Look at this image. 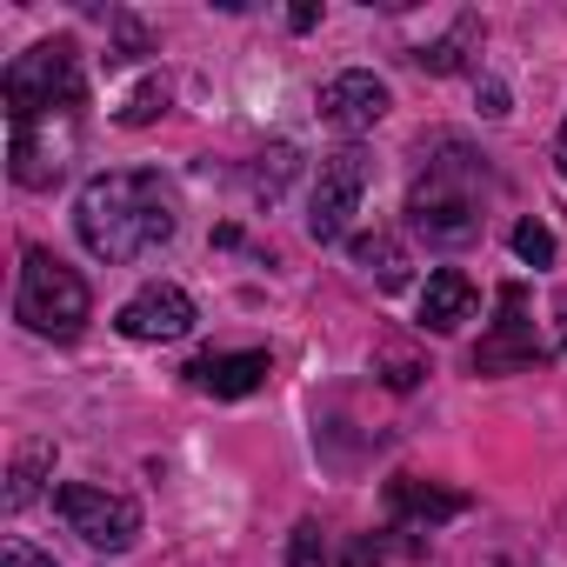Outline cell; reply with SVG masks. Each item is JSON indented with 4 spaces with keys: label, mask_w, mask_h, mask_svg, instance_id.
I'll return each instance as SVG.
<instances>
[{
    "label": "cell",
    "mask_w": 567,
    "mask_h": 567,
    "mask_svg": "<svg viewBox=\"0 0 567 567\" xmlns=\"http://www.w3.org/2000/svg\"><path fill=\"white\" fill-rule=\"evenodd\" d=\"M74 227H81V247L94 260H107V267L141 260V254L174 240V187L147 167L94 174L74 200Z\"/></svg>",
    "instance_id": "1"
},
{
    "label": "cell",
    "mask_w": 567,
    "mask_h": 567,
    "mask_svg": "<svg viewBox=\"0 0 567 567\" xmlns=\"http://www.w3.org/2000/svg\"><path fill=\"white\" fill-rule=\"evenodd\" d=\"M481 194H487V161L467 141L434 134L421 147V181L408 194V220L434 247H467L481 234Z\"/></svg>",
    "instance_id": "2"
},
{
    "label": "cell",
    "mask_w": 567,
    "mask_h": 567,
    "mask_svg": "<svg viewBox=\"0 0 567 567\" xmlns=\"http://www.w3.org/2000/svg\"><path fill=\"white\" fill-rule=\"evenodd\" d=\"M81 48L74 41H41L28 54L8 61V74H0V101H8V121L28 127V121H74L81 114Z\"/></svg>",
    "instance_id": "3"
},
{
    "label": "cell",
    "mask_w": 567,
    "mask_h": 567,
    "mask_svg": "<svg viewBox=\"0 0 567 567\" xmlns=\"http://www.w3.org/2000/svg\"><path fill=\"white\" fill-rule=\"evenodd\" d=\"M94 315V295H87V280L48 254V247H28L21 254V288H14V321L41 341H74Z\"/></svg>",
    "instance_id": "4"
},
{
    "label": "cell",
    "mask_w": 567,
    "mask_h": 567,
    "mask_svg": "<svg viewBox=\"0 0 567 567\" xmlns=\"http://www.w3.org/2000/svg\"><path fill=\"white\" fill-rule=\"evenodd\" d=\"M54 507L68 520V534H81L87 547L101 554H127L141 540V507L127 494H107V487H87V481H68L54 487Z\"/></svg>",
    "instance_id": "5"
},
{
    "label": "cell",
    "mask_w": 567,
    "mask_h": 567,
    "mask_svg": "<svg viewBox=\"0 0 567 567\" xmlns=\"http://www.w3.org/2000/svg\"><path fill=\"white\" fill-rule=\"evenodd\" d=\"M368 181H374V161H368L361 147H341V154H328V161H321L315 194H308V234H315L321 247L348 234V220H354V207H361Z\"/></svg>",
    "instance_id": "6"
},
{
    "label": "cell",
    "mask_w": 567,
    "mask_h": 567,
    "mask_svg": "<svg viewBox=\"0 0 567 567\" xmlns=\"http://www.w3.org/2000/svg\"><path fill=\"white\" fill-rule=\"evenodd\" d=\"M194 321H200L194 295L174 288V280H147V288L134 301H121V315H114V328L127 341H181V334H194Z\"/></svg>",
    "instance_id": "7"
},
{
    "label": "cell",
    "mask_w": 567,
    "mask_h": 567,
    "mask_svg": "<svg viewBox=\"0 0 567 567\" xmlns=\"http://www.w3.org/2000/svg\"><path fill=\"white\" fill-rule=\"evenodd\" d=\"M315 107H321V121H328V127H341V134H368V127H381V121H388L394 94H388V81H374L368 68H348V74L321 81Z\"/></svg>",
    "instance_id": "8"
},
{
    "label": "cell",
    "mask_w": 567,
    "mask_h": 567,
    "mask_svg": "<svg viewBox=\"0 0 567 567\" xmlns=\"http://www.w3.org/2000/svg\"><path fill=\"white\" fill-rule=\"evenodd\" d=\"M534 361H540V334L520 315V288H501V321L474 348V374H514V368H534Z\"/></svg>",
    "instance_id": "9"
},
{
    "label": "cell",
    "mask_w": 567,
    "mask_h": 567,
    "mask_svg": "<svg viewBox=\"0 0 567 567\" xmlns=\"http://www.w3.org/2000/svg\"><path fill=\"white\" fill-rule=\"evenodd\" d=\"M68 147L74 141H54V121H28V127H14V141H8V174H14V187H54L61 174H68Z\"/></svg>",
    "instance_id": "10"
},
{
    "label": "cell",
    "mask_w": 567,
    "mask_h": 567,
    "mask_svg": "<svg viewBox=\"0 0 567 567\" xmlns=\"http://www.w3.org/2000/svg\"><path fill=\"white\" fill-rule=\"evenodd\" d=\"M388 514H394V527H408V534H434L441 520L467 514V494H461V487H434V481L401 474V481H388Z\"/></svg>",
    "instance_id": "11"
},
{
    "label": "cell",
    "mask_w": 567,
    "mask_h": 567,
    "mask_svg": "<svg viewBox=\"0 0 567 567\" xmlns=\"http://www.w3.org/2000/svg\"><path fill=\"white\" fill-rule=\"evenodd\" d=\"M260 381H267V354H260V348L200 354V361L187 368V388H200V394H214V401H240V394H254Z\"/></svg>",
    "instance_id": "12"
},
{
    "label": "cell",
    "mask_w": 567,
    "mask_h": 567,
    "mask_svg": "<svg viewBox=\"0 0 567 567\" xmlns=\"http://www.w3.org/2000/svg\"><path fill=\"white\" fill-rule=\"evenodd\" d=\"M467 315H474V280L461 267H434L427 288H421V328L427 334H454Z\"/></svg>",
    "instance_id": "13"
},
{
    "label": "cell",
    "mask_w": 567,
    "mask_h": 567,
    "mask_svg": "<svg viewBox=\"0 0 567 567\" xmlns=\"http://www.w3.org/2000/svg\"><path fill=\"white\" fill-rule=\"evenodd\" d=\"M348 254H354V267L374 280V288H408V247L394 240V234H354L348 240Z\"/></svg>",
    "instance_id": "14"
},
{
    "label": "cell",
    "mask_w": 567,
    "mask_h": 567,
    "mask_svg": "<svg viewBox=\"0 0 567 567\" xmlns=\"http://www.w3.org/2000/svg\"><path fill=\"white\" fill-rule=\"evenodd\" d=\"M421 560V534L408 527H388V534H354L341 567H414Z\"/></svg>",
    "instance_id": "15"
},
{
    "label": "cell",
    "mask_w": 567,
    "mask_h": 567,
    "mask_svg": "<svg viewBox=\"0 0 567 567\" xmlns=\"http://www.w3.org/2000/svg\"><path fill=\"white\" fill-rule=\"evenodd\" d=\"M48 467H54V441H28V447L14 454V467H8V494H0V507H8V514H21V507L41 494Z\"/></svg>",
    "instance_id": "16"
},
{
    "label": "cell",
    "mask_w": 567,
    "mask_h": 567,
    "mask_svg": "<svg viewBox=\"0 0 567 567\" xmlns=\"http://www.w3.org/2000/svg\"><path fill=\"white\" fill-rule=\"evenodd\" d=\"M474 48H481V14H461V21H454V28H447L441 41H427V48H421L414 61H421L427 74H461Z\"/></svg>",
    "instance_id": "17"
},
{
    "label": "cell",
    "mask_w": 567,
    "mask_h": 567,
    "mask_svg": "<svg viewBox=\"0 0 567 567\" xmlns=\"http://www.w3.org/2000/svg\"><path fill=\"white\" fill-rule=\"evenodd\" d=\"M295 167H301V154H295L288 141H280V147H267V154L254 161V174H247V187H254V200H267V207H274V200H280V187H288V181H295Z\"/></svg>",
    "instance_id": "18"
},
{
    "label": "cell",
    "mask_w": 567,
    "mask_h": 567,
    "mask_svg": "<svg viewBox=\"0 0 567 567\" xmlns=\"http://www.w3.org/2000/svg\"><path fill=\"white\" fill-rule=\"evenodd\" d=\"M288 567H334L328 534H321L315 520H301V527H295V540H288Z\"/></svg>",
    "instance_id": "19"
},
{
    "label": "cell",
    "mask_w": 567,
    "mask_h": 567,
    "mask_svg": "<svg viewBox=\"0 0 567 567\" xmlns=\"http://www.w3.org/2000/svg\"><path fill=\"white\" fill-rule=\"evenodd\" d=\"M154 114H167V87H161V81H147V87H134V94H127L121 127H147Z\"/></svg>",
    "instance_id": "20"
},
{
    "label": "cell",
    "mask_w": 567,
    "mask_h": 567,
    "mask_svg": "<svg viewBox=\"0 0 567 567\" xmlns=\"http://www.w3.org/2000/svg\"><path fill=\"white\" fill-rule=\"evenodd\" d=\"M514 254H520L527 267H554V234H547L540 220H520V227H514Z\"/></svg>",
    "instance_id": "21"
},
{
    "label": "cell",
    "mask_w": 567,
    "mask_h": 567,
    "mask_svg": "<svg viewBox=\"0 0 567 567\" xmlns=\"http://www.w3.org/2000/svg\"><path fill=\"white\" fill-rule=\"evenodd\" d=\"M381 368H388V388H414L421 381V361H408V354H381Z\"/></svg>",
    "instance_id": "22"
},
{
    "label": "cell",
    "mask_w": 567,
    "mask_h": 567,
    "mask_svg": "<svg viewBox=\"0 0 567 567\" xmlns=\"http://www.w3.org/2000/svg\"><path fill=\"white\" fill-rule=\"evenodd\" d=\"M0 567H54L41 547H28V540H8V554H0Z\"/></svg>",
    "instance_id": "23"
},
{
    "label": "cell",
    "mask_w": 567,
    "mask_h": 567,
    "mask_svg": "<svg viewBox=\"0 0 567 567\" xmlns=\"http://www.w3.org/2000/svg\"><path fill=\"white\" fill-rule=\"evenodd\" d=\"M481 114H494V121L507 114V87L501 81H481Z\"/></svg>",
    "instance_id": "24"
},
{
    "label": "cell",
    "mask_w": 567,
    "mask_h": 567,
    "mask_svg": "<svg viewBox=\"0 0 567 567\" xmlns=\"http://www.w3.org/2000/svg\"><path fill=\"white\" fill-rule=\"evenodd\" d=\"M315 21H321V8H295V14H288V28H295V34H308Z\"/></svg>",
    "instance_id": "25"
},
{
    "label": "cell",
    "mask_w": 567,
    "mask_h": 567,
    "mask_svg": "<svg viewBox=\"0 0 567 567\" xmlns=\"http://www.w3.org/2000/svg\"><path fill=\"white\" fill-rule=\"evenodd\" d=\"M554 167H560V181H567V121H560V141H554Z\"/></svg>",
    "instance_id": "26"
}]
</instances>
